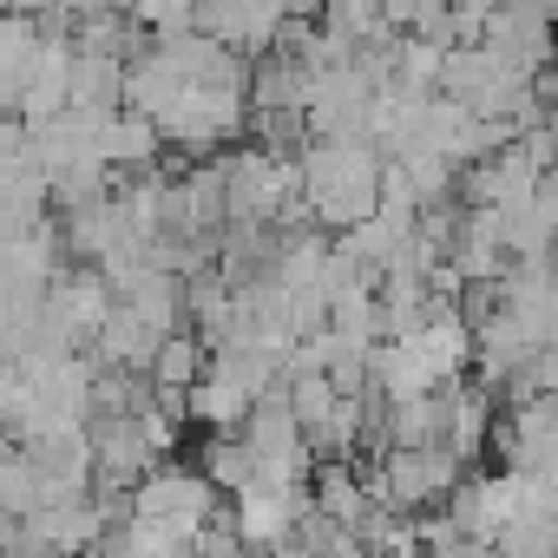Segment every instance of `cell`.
<instances>
[{
  "mask_svg": "<svg viewBox=\"0 0 558 558\" xmlns=\"http://www.w3.org/2000/svg\"><path fill=\"white\" fill-rule=\"evenodd\" d=\"M204 368H210V349H204V336L184 323V329H165V336H158L145 375H151V388H178V395H184V388L204 381Z\"/></svg>",
  "mask_w": 558,
  "mask_h": 558,
  "instance_id": "cell-14",
  "label": "cell"
},
{
  "mask_svg": "<svg viewBox=\"0 0 558 558\" xmlns=\"http://www.w3.org/2000/svg\"><path fill=\"white\" fill-rule=\"evenodd\" d=\"M368 558H427L421 545H395V551H368Z\"/></svg>",
  "mask_w": 558,
  "mask_h": 558,
  "instance_id": "cell-18",
  "label": "cell"
},
{
  "mask_svg": "<svg viewBox=\"0 0 558 558\" xmlns=\"http://www.w3.org/2000/svg\"><path fill=\"white\" fill-rule=\"evenodd\" d=\"M381 447H427L447 434V388L414 395V401H381Z\"/></svg>",
  "mask_w": 558,
  "mask_h": 558,
  "instance_id": "cell-13",
  "label": "cell"
},
{
  "mask_svg": "<svg viewBox=\"0 0 558 558\" xmlns=\"http://www.w3.org/2000/svg\"><path fill=\"white\" fill-rule=\"evenodd\" d=\"M303 506H310V486H283V480H263V473H256L250 486L230 493V525H236L243 551L263 558V551H276V545H290Z\"/></svg>",
  "mask_w": 558,
  "mask_h": 558,
  "instance_id": "cell-6",
  "label": "cell"
},
{
  "mask_svg": "<svg viewBox=\"0 0 558 558\" xmlns=\"http://www.w3.org/2000/svg\"><path fill=\"white\" fill-rule=\"evenodd\" d=\"M480 47L493 60H506L512 73H545L558 60V0H493Z\"/></svg>",
  "mask_w": 558,
  "mask_h": 558,
  "instance_id": "cell-3",
  "label": "cell"
},
{
  "mask_svg": "<svg viewBox=\"0 0 558 558\" xmlns=\"http://www.w3.org/2000/svg\"><path fill=\"white\" fill-rule=\"evenodd\" d=\"M217 493H236V486H250L256 480V453L243 447V434H210L204 440V466H197Z\"/></svg>",
  "mask_w": 558,
  "mask_h": 558,
  "instance_id": "cell-15",
  "label": "cell"
},
{
  "mask_svg": "<svg viewBox=\"0 0 558 558\" xmlns=\"http://www.w3.org/2000/svg\"><path fill=\"white\" fill-rule=\"evenodd\" d=\"M466 480V460L447 447V440H427V447H381L375 466H368V499L375 506H395V512H434L460 493Z\"/></svg>",
  "mask_w": 558,
  "mask_h": 558,
  "instance_id": "cell-2",
  "label": "cell"
},
{
  "mask_svg": "<svg viewBox=\"0 0 558 558\" xmlns=\"http://www.w3.org/2000/svg\"><path fill=\"white\" fill-rule=\"evenodd\" d=\"M283 401H290V414H296V427H303V440L329 421V408H336V388H329V375L323 368H303V375H283Z\"/></svg>",
  "mask_w": 558,
  "mask_h": 558,
  "instance_id": "cell-16",
  "label": "cell"
},
{
  "mask_svg": "<svg viewBox=\"0 0 558 558\" xmlns=\"http://www.w3.org/2000/svg\"><path fill=\"white\" fill-rule=\"evenodd\" d=\"M310 506L323 512V519H336V525H362L368 519V466H355V460H316L310 466Z\"/></svg>",
  "mask_w": 558,
  "mask_h": 558,
  "instance_id": "cell-9",
  "label": "cell"
},
{
  "mask_svg": "<svg viewBox=\"0 0 558 558\" xmlns=\"http://www.w3.org/2000/svg\"><path fill=\"white\" fill-rule=\"evenodd\" d=\"M106 165H112V178H138V171H158V151H165V138H158V125L145 119V112H132V106H119L112 119H106Z\"/></svg>",
  "mask_w": 558,
  "mask_h": 558,
  "instance_id": "cell-12",
  "label": "cell"
},
{
  "mask_svg": "<svg viewBox=\"0 0 558 558\" xmlns=\"http://www.w3.org/2000/svg\"><path fill=\"white\" fill-rule=\"evenodd\" d=\"M0 558H66V551H34V545H14V551H0Z\"/></svg>",
  "mask_w": 558,
  "mask_h": 558,
  "instance_id": "cell-17",
  "label": "cell"
},
{
  "mask_svg": "<svg viewBox=\"0 0 558 558\" xmlns=\"http://www.w3.org/2000/svg\"><path fill=\"white\" fill-rule=\"evenodd\" d=\"M303 14H310V0H197L191 27L230 53H269Z\"/></svg>",
  "mask_w": 558,
  "mask_h": 558,
  "instance_id": "cell-4",
  "label": "cell"
},
{
  "mask_svg": "<svg viewBox=\"0 0 558 558\" xmlns=\"http://www.w3.org/2000/svg\"><path fill=\"white\" fill-rule=\"evenodd\" d=\"M303 165V210L316 230H349L368 210H381V145L375 138H310L296 151Z\"/></svg>",
  "mask_w": 558,
  "mask_h": 558,
  "instance_id": "cell-1",
  "label": "cell"
},
{
  "mask_svg": "<svg viewBox=\"0 0 558 558\" xmlns=\"http://www.w3.org/2000/svg\"><path fill=\"white\" fill-rule=\"evenodd\" d=\"M40 34H47V21L0 8V119H21L27 80H34V53H40Z\"/></svg>",
  "mask_w": 558,
  "mask_h": 558,
  "instance_id": "cell-7",
  "label": "cell"
},
{
  "mask_svg": "<svg viewBox=\"0 0 558 558\" xmlns=\"http://www.w3.org/2000/svg\"><path fill=\"white\" fill-rule=\"evenodd\" d=\"M132 512H145V519H158V525H171L178 538L197 545V532H204L210 512H217V486H210L204 473H191V466L158 460V466L132 486Z\"/></svg>",
  "mask_w": 558,
  "mask_h": 558,
  "instance_id": "cell-5",
  "label": "cell"
},
{
  "mask_svg": "<svg viewBox=\"0 0 558 558\" xmlns=\"http://www.w3.org/2000/svg\"><path fill=\"white\" fill-rule=\"evenodd\" d=\"M493 421H499V395H493L486 381H473V375H466V381H453V388H447V434H440V440H447L466 466L486 453Z\"/></svg>",
  "mask_w": 558,
  "mask_h": 558,
  "instance_id": "cell-8",
  "label": "cell"
},
{
  "mask_svg": "<svg viewBox=\"0 0 558 558\" xmlns=\"http://www.w3.org/2000/svg\"><path fill=\"white\" fill-rule=\"evenodd\" d=\"M250 408H256V395H250L236 375H223V368H204V381L184 388V421H197V427H210V434H236Z\"/></svg>",
  "mask_w": 558,
  "mask_h": 558,
  "instance_id": "cell-11",
  "label": "cell"
},
{
  "mask_svg": "<svg viewBox=\"0 0 558 558\" xmlns=\"http://www.w3.org/2000/svg\"><path fill=\"white\" fill-rule=\"evenodd\" d=\"M86 349H93V368L145 375V368H151V349H158V329H151V323H138V316L112 296V310H106V323H99V336H93Z\"/></svg>",
  "mask_w": 558,
  "mask_h": 558,
  "instance_id": "cell-10",
  "label": "cell"
}]
</instances>
